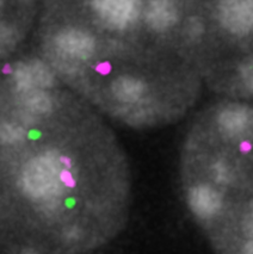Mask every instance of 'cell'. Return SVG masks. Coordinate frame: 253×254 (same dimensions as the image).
Segmentation results:
<instances>
[{"instance_id":"12","label":"cell","mask_w":253,"mask_h":254,"mask_svg":"<svg viewBox=\"0 0 253 254\" xmlns=\"http://www.w3.org/2000/svg\"><path fill=\"white\" fill-rule=\"evenodd\" d=\"M2 2H4V0H0V6H1V5H2Z\"/></svg>"},{"instance_id":"3","label":"cell","mask_w":253,"mask_h":254,"mask_svg":"<svg viewBox=\"0 0 253 254\" xmlns=\"http://www.w3.org/2000/svg\"><path fill=\"white\" fill-rule=\"evenodd\" d=\"M11 82L14 91L31 88L52 90L55 86L57 78L49 64L38 59H31L14 64L11 70Z\"/></svg>"},{"instance_id":"1","label":"cell","mask_w":253,"mask_h":254,"mask_svg":"<svg viewBox=\"0 0 253 254\" xmlns=\"http://www.w3.org/2000/svg\"><path fill=\"white\" fill-rule=\"evenodd\" d=\"M185 202L202 226H214L225 212V194L219 188L202 179H187Z\"/></svg>"},{"instance_id":"5","label":"cell","mask_w":253,"mask_h":254,"mask_svg":"<svg viewBox=\"0 0 253 254\" xmlns=\"http://www.w3.org/2000/svg\"><path fill=\"white\" fill-rule=\"evenodd\" d=\"M215 126L226 140H240L252 129L253 110L249 105L231 103L217 112Z\"/></svg>"},{"instance_id":"4","label":"cell","mask_w":253,"mask_h":254,"mask_svg":"<svg viewBox=\"0 0 253 254\" xmlns=\"http://www.w3.org/2000/svg\"><path fill=\"white\" fill-rule=\"evenodd\" d=\"M217 17L222 28L234 36L253 34V0H220Z\"/></svg>"},{"instance_id":"11","label":"cell","mask_w":253,"mask_h":254,"mask_svg":"<svg viewBox=\"0 0 253 254\" xmlns=\"http://www.w3.org/2000/svg\"><path fill=\"white\" fill-rule=\"evenodd\" d=\"M241 229H243L244 240H253V199L250 200L245 206L241 217Z\"/></svg>"},{"instance_id":"9","label":"cell","mask_w":253,"mask_h":254,"mask_svg":"<svg viewBox=\"0 0 253 254\" xmlns=\"http://www.w3.org/2000/svg\"><path fill=\"white\" fill-rule=\"evenodd\" d=\"M205 172H207V179H189L205 180V182L215 185L220 190L232 186L237 180V171H235L234 162L223 155H216L215 158L208 159L207 165H205Z\"/></svg>"},{"instance_id":"10","label":"cell","mask_w":253,"mask_h":254,"mask_svg":"<svg viewBox=\"0 0 253 254\" xmlns=\"http://www.w3.org/2000/svg\"><path fill=\"white\" fill-rule=\"evenodd\" d=\"M239 79L244 88L250 93H253V56L246 59L240 64Z\"/></svg>"},{"instance_id":"2","label":"cell","mask_w":253,"mask_h":254,"mask_svg":"<svg viewBox=\"0 0 253 254\" xmlns=\"http://www.w3.org/2000/svg\"><path fill=\"white\" fill-rule=\"evenodd\" d=\"M53 48L63 64L64 72L89 62L96 54L97 43L90 32L78 28L60 30L53 38Z\"/></svg>"},{"instance_id":"7","label":"cell","mask_w":253,"mask_h":254,"mask_svg":"<svg viewBox=\"0 0 253 254\" xmlns=\"http://www.w3.org/2000/svg\"><path fill=\"white\" fill-rule=\"evenodd\" d=\"M109 92L117 104L125 108H137L147 99L149 92L148 82L134 74H120L111 80Z\"/></svg>"},{"instance_id":"8","label":"cell","mask_w":253,"mask_h":254,"mask_svg":"<svg viewBox=\"0 0 253 254\" xmlns=\"http://www.w3.org/2000/svg\"><path fill=\"white\" fill-rule=\"evenodd\" d=\"M179 10L175 0H149L145 8V20L152 30L165 32L178 22Z\"/></svg>"},{"instance_id":"6","label":"cell","mask_w":253,"mask_h":254,"mask_svg":"<svg viewBox=\"0 0 253 254\" xmlns=\"http://www.w3.org/2000/svg\"><path fill=\"white\" fill-rule=\"evenodd\" d=\"M92 7L108 28L125 30L139 16L140 0H92Z\"/></svg>"}]
</instances>
